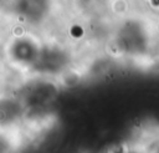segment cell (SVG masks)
Here are the masks:
<instances>
[{
    "mask_svg": "<svg viewBox=\"0 0 159 153\" xmlns=\"http://www.w3.org/2000/svg\"><path fill=\"white\" fill-rule=\"evenodd\" d=\"M116 44L122 53L129 56L144 53L149 45V34L145 25L135 19L127 20L118 30Z\"/></svg>",
    "mask_w": 159,
    "mask_h": 153,
    "instance_id": "cell-1",
    "label": "cell"
},
{
    "mask_svg": "<svg viewBox=\"0 0 159 153\" xmlns=\"http://www.w3.org/2000/svg\"><path fill=\"white\" fill-rule=\"evenodd\" d=\"M75 1H80V0H75Z\"/></svg>",
    "mask_w": 159,
    "mask_h": 153,
    "instance_id": "cell-2",
    "label": "cell"
}]
</instances>
